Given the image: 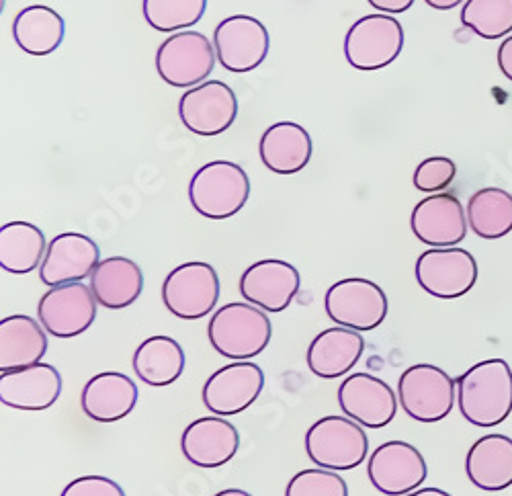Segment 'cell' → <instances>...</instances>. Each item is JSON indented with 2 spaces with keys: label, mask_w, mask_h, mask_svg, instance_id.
<instances>
[{
  "label": "cell",
  "mask_w": 512,
  "mask_h": 496,
  "mask_svg": "<svg viewBox=\"0 0 512 496\" xmlns=\"http://www.w3.org/2000/svg\"><path fill=\"white\" fill-rule=\"evenodd\" d=\"M207 337L222 357L248 361L261 355L273 337V324L265 310L248 302H232L213 312Z\"/></svg>",
  "instance_id": "7a4b0ae2"
},
{
  "label": "cell",
  "mask_w": 512,
  "mask_h": 496,
  "mask_svg": "<svg viewBox=\"0 0 512 496\" xmlns=\"http://www.w3.org/2000/svg\"><path fill=\"white\" fill-rule=\"evenodd\" d=\"M463 27L484 39H500L512 33V0H465Z\"/></svg>",
  "instance_id": "1f68e13d"
},
{
  "label": "cell",
  "mask_w": 512,
  "mask_h": 496,
  "mask_svg": "<svg viewBox=\"0 0 512 496\" xmlns=\"http://www.w3.org/2000/svg\"><path fill=\"white\" fill-rule=\"evenodd\" d=\"M461 417L482 429L504 423L512 412V369L504 359H486L457 378Z\"/></svg>",
  "instance_id": "6da1fadb"
},
{
  "label": "cell",
  "mask_w": 512,
  "mask_h": 496,
  "mask_svg": "<svg viewBox=\"0 0 512 496\" xmlns=\"http://www.w3.org/2000/svg\"><path fill=\"white\" fill-rule=\"evenodd\" d=\"M467 214L451 193H433L416 203L410 216L414 236L433 248H449L465 240Z\"/></svg>",
  "instance_id": "ac0fdd59"
},
{
  "label": "cell",
  "mask_w": 512,
  "mask_h": 496,
  "mask_svg": "<svg viewBox=\"0 0 512 496\" xmlns=\"http://www.w3.org/2000/svg\"><path fill=\"white\" fill-rule=\"evenodd\" d=\"M398 402L418 423H439L451 415L457 402V380L431 363L408 367L398 382Z\"/></svg>",
  "instance_id": "277c9868"
},
{
  "label": "cell",
  "mask_w": 512,
  "mask_h": 496,
  "mask_svg": "<svg viewBox=\"0 0 512 496\" xmlns=\"http://www.w3.org/2000/svg\"><path fill=\"white\" fill-rule=\"evenodd\" d=\"M48 353V330L23 314L0 320V374L41 363Z\"/></svg>",
  "instance_id": "cb8c5ba5"
},
{
  "label": "cell",
  "mask_w": 512,
  "mask_h": 496,
  "mask_svg": "<svg viewBox=\"0 0 512 496\" xmlns=\"http://www.w3.org/2000/svg\"><path fill=\"white\" fill-rule=\"evenodd\" d=\"M404 496H453V494H449L447 490H441V488H420V490H414Z\"/></svg>",
  "instance_id": "ab89813d"
},
{
  "label": "cell",
  "mask_w": 512,
  "mask_h": 496,
  "mask_svg": "<svg viewBox=\"0 0 512 496\" xmlns=\"http://www.w3.org/2000/svg\"><path fill=\"white\" fill-rule=\"evenodd\" d=\"M418 285L439 300H457L472 292L478 281V263L465 248H431L414 267Z\"/></svg>",
  "instance_id": "30bf717a"
},
{
  "label": "cell",
  "mask_w": 512,
  "mask_h": 496,
  "mask_svg": "<svg viewBox=\"0 0 512 496\" xmlns=\"http://www.w3.org/2000/svg\"><path fill=\"white\" fill-rule=\"evenodd\" d=\"M498 68L512 82V35H508L498 48Z\"/></svg>",
  "instance_id": "74e56055"
},
{
  "label": "cell",
  "mask_w": 512,
  "mask_h": 496,
  "mask_svg": "<svg viewBox=\"0 0 512 496\" xmlns=\"http://www.w3.org/2000/svg\"><path fill=\"white\" fill-rule=\"evenodd\" d=\"M138 386L119 371H105L91 378L82 388L80 406L97 423H115L132 415L138 404Z\"/></svg>",
  "instance_id": "7402d4cb"
},
{
  "label": "cell",
  "mask_w": 512,
  "mask_h": 496,
  "mask_svg": "<svg viewBox=\"0 0 512 496\" xmlns=\"http://www.w3.org/2000/svg\"><path fill=\"white\" fill-rule=\"evenodd\" d=\"M240 449L238 429L222 417L193 421L181 437V451L189 464L205 470L222 468L236 458Z\"/></svg>",
  "instance_id": "ffe728a7"
},
{
  "label": "cell",
  "mask_w": 512,
  "mask_h": 496,
  "mask_svg": "<svg viewBox=\"0 0 512 496\" xmlns=\"http://www.w3.org/2000/svg\"><path fill=\"white\" fill-rule=\"evenodd\" d=\"M314 146L306 128L293 121H279L267 128L259 154L265 167L277 175H295L308 167Z\"/></svg>",
  "instance_id": "484cf974"
},
{
  "label": "cell",
  "mask_w": 512,
  "mask_h": 496,
  "mask_svg": "<svg viewBox=\"0 0 512 496\" xmlns=\"http://www.w3.org/2000/svg\"><path fill=\"white\" fill-rule=\"evenodd\" d=\"M207 11V0H144L146 23L162 33L191 29Z\"/></svg>",
  "instance_id": "d6a6232c"
},
{
  "label": "cell",
  "mask_w": 512,
  "mask_h": 496,
  "mask_svg": "<svg viewBox=\"0 0 512 496\" xmlns=\"http://www.w3.org/2000/svg\"><path fill=\"white\" fill-rule=\"evenodd\" d=\"M302 277L291 263L281 259H263L250 265L240 277L242 298L271 314H279L300 294Z\"/></svg>",
  "instance_id": "2e32d148"
},
{
  "label": "cell",
  "mask_w": 512,
  "mask_h": 496,
  "mask_svg": "<svg viewBox=\"0 0 512 496\" xmlns=\"http://www.w3.org/2000/svg\"><path fill=\"white\" fill-rule=\"evenodd\" d=\"M48 253L46 234L29 222H9L0 228V267L13 275H27L41 267Z\"/></svg>",
  "instance_id": "f546056e"
},
{
  "label": "cell",
  "mask_w": 512,
  "mask_h": 496,
  "mask_svg": "<svg viewBox=\"0 0 512 496\" xmlns=\"http://www.w3.org/2000/svg\"><path fill=\"white\" fill-rule=\"evenodd\" d=\"M285 496H349V486L336 472L314 468L295 474L287 482Z\"/></svg>",
  "instance_id": "836d02e7"
},
{
  "label": "cell",
  "mask_w": 512,
  "mask_h": 496,
  "mask_svg": "<svg viewBox=\"0 0 512 496\" xmlns=\"http://www.w3.org/2000/svg\"><path fill=\"white\" fill-rule=\"evenodd\" d=\"M404 50L402 23L383 13L361 17L347 31L345 58L357 70H381L398 60Z\"/></svg>",
  "instance_id": "9c48e42d"
},
{
  "label": "cell",
  "mask_w": 512,
  "mask_h": 496,
  "mask_svg": "<svg viewBox=\"0 0 512 496\" xmlns=\"http://www.w3.org/2000/svg\"><path fill=\"white\" fill-rule=\"evenodd\" d=\"M265 371L252 361H234L220 367L201 390L203 404L216 417H234L261 396Z\"/></svg>",
  "instance_id": "4fadbf2b"
},
{
  "label": "cell",
  "mask_w": 512,
  "mask_h": 496,
  "mask_svg": "<svg viewBox=\"0 0 512 496\" xmlns=\"http://www.w3.org/2000/svg\"><path fill=\"white\" fill-rule=\"evenodd\" d=\"M216 48L199 31H179L156 50V72L170 87L193 89L216 68Z\"/></svg>",
  "instance_id": "8992f818"
},
{
  "label": "cell",
  "mask_w": 512,
  "mask_h": 496,
  "mask_svg": "<svg viewBox=\"0 0 512 496\" xmlns=\"http://www.w3.org/2000/svg\"><path fill=\"white\" fill-rule=\"evenodd\" d=\"M62 386L54 365L35 363L0 376V402L17 410H48L58 402Z\"/></svg>",
  "instance_id": "44dd1931"
},
{
  "label": "cell",
  "mask_w": 512,
  "mask_h": 496,
  "mask_svg": "<svg viewBox=\"0 0 512 496\" xmlns=\"http://www.w3.org/2000/svg\"><path fill=\"white\" fill-rule=\"evenodd\" d=\"M365 351V339L359 330L334 326L326 328L312 341L306 353L308 367L322 380H336L347 376Z\"/></svg>",
  "instance_id": "603a6c76"
},
{
  "label": "cell",
  "mask_w": 512,
  "mask_h": 496,
  "mask_svg": "<svg viewBox=\"0 0 512 496\" xmlns=\"http://www.w3.org/2000/svg\"><path fill=\"white\" fill-rule=\"evenodd\" d=\"M183 126L197 136H218L234 126L238 97L222 80H205L179 101Z\"/></svg>",
  "instance_id": "5bb4252c"
},
{
  "label": "cell",
  "mask_w": 512,
  "mask_h": 496,
  "mask_svg": "<svg viewBox=\"0 0 512 496\" xmlns=\"http://www.w3.org/2000/svg\"><path fill=\"white\" fill-rule=\"evenodd\" d=\"M424 3L435 11H451V9H457L459 5H463L465 0H424Z\"/></svg>",
  "instance_id": "f35d334b"
},
{
  "label": "cell",
  "mask_w": 512,
  "mask_h": 496,
  "mask_svg": "<svg viewBox=\"0 0 512 496\" xmlns=\"http://www.w3.org/2000/svg\"><path fill=\"white\" fill-rule=\"evenodd\" d=\"M99 263L101 251L91 236L64 232L48 244L46 259L39 267V279L48 287L76 283L91 277Z\"/></svg>",
  "instance_id": "d6986e66"
},
{
  "label": "cell",
  "mask_w": 512,
  "mask_h": 496,
  "mask_svg": "<svg viewBox=\"0 0 512 496\" xmlns=\"http://www.w3.org/2000/svg\"><path fill=\"white\" fill-rule=\"evenodd\" d=\"M324 308L336 326L369 333L386 320L390 302L377 283L363 277H349L330 285Z\"/></svg>",
  "instance_id": "52a82bcc"
},
{
  "label": "cell",
  "mask_w": 512,
  "mask_h": 496,
  "mask_svg": "<svg viewBox=\"0 0 512 496\" xmlns=\"http://www.w3.org/2000/svg\"><path fill=\"white\" fill-rule=\"evenodd\" d=\"M250 197L246 171L230 160H213L189 181V201L193 210L207 220H228L236 216Z\"/></svg>",
  "instance_id": "3957f363"
},
{
  "label": "cell",
  "mask_w": 512,
  "mask_h": 496,
  "mask_svg": "<svg viewBox=\"0 0 512 496\" xmlns=\"http://www.w3.org/2000/svg\"><path fill=\"white\" fill-rule=\"evenodd\" d=\"M134 371L140 382L152 388L175 384L185 371L187 357L179 341L173 337L156 335L146 339L134 353Z\"/></svg>",
  "instance_id": "83f0119b"
},
{
  "label": "cell",
  "mask_w": 512,
  "mask_h": 496,
  "mask_svg": "<svg viewBox=\"0 0 512 496\" xmlns=\"http://www.w3.org/2000/svg\"><path fill=\"white\" fill-rule=\"evenodd\" d=\"M367 476L375 490L386 496H404L429 476L422 453L406 441L381 443L369 458Z\"/></svg>",
  "instance_id": "9a60e30c"
},
{
  "label": "cell",
  "mask_w": 512,
  "mask_h": 496,
  "mask_svg": "<svg viewBox=\"0 0 512 496\" xmlns=\"http://www.w3.org/2000/svg\"><path fill=\"white\" fill-rule=\"evenodd\" d=\"M369 451V437L359 423L349 417H324L306 433V453L312 464L347 472L361 466Z\"/></svg>",
  "instance_id": "5b68a950"
},
{
  "label": "cell",
  "mask_w": 512,
  "mask_h": 496,
  "mask_svg": "<svg viewBox=\"0 0 512 496\" xmlns=\"http://www.w3.org/2000/svg\"><path fill=\"white\" fill-rule=\"evenodd\" d=\"M367 3L379 13H406L412 9L414 0H367Z\"/></svg>",
  "instance_id": "8d00e7d4"
},
{
  "label": "cell",
  "mask_w": 512,
  "mask_h": 496,
  "mask_svg": "<svg viewBox=\"0 0 512 496\" xmlns=\"http://www.w3.org/2000/svg\"><path fill=\"white\" fill-rule=\"evenodd\" d=\"M220 277L209 263H183L170 271L162 283L166 310L181 320H199L220 302Z\"/></svg>",
  "instance_id": "ba28073f"
},
{
  "label": "cell",
  "mask_w": 512,
  "mask_h": 496,
  "mask_svg": "<svg viewBox=\"0 0 512 496\" xmlns=\"http://www.w3.org/2000/svg\"><path fill=\"white\" fill-rule=\"evenodd\" d=\"M213 496H252V494L246 490H240V488H228V490H222Z\"/></svg>",
  "instance_id": "60d3db41"
},
{
  "label": "cell",
  "mask_w": 512,
  "mask_h": 496,
  "mask_svg": "<svg viewBox=\"0 0 512 496\" xmlns=\"http://www.w3.org/2000/svg\"><path fill=\"white\" fill-rule=\"evenodd\" d=\"M66 23L50 7L33 5L23 9L13 21L15 44L31 56H50L64 41Z\"/></svg>",
  "instance_id": "f1b7e54d"
},
{
  "label": "cell",
  "mask_w": 512,
  "mask_h": 496,
  "mask_svg": "<svg viewBox=\"0 0 512 496\" xmlns=\"http://www.w3.org/2000/svg\"><path fill=\"white\" fill-rule=\"evenodd\" d=\"M91 289L103 308L123 310L140 300L144 292V273L132 259L109 257L93 271Z\"/></svg>",
  "instance_id": "4316f807"
},
{
  "label": "cell",
  "mask_w": 512,
  "mask_h": 496,
  "mask_svg": "<svg viewBox=\"0 0 512 496\" xmlns=\"http://www.w3.org/2000/svg\"><path fill=\"white\" fill-rule=\"evenodd\" d=\"M213 48H216L218 62L226 70L246 74L267 60L271 37L259 19L232 15L218 23L213 31Z\"/></svg>",
  "instance_id": "7c38bea8"
},
{
  "label": "cell",
  "mask_w": 512,
  "mask_h": 496,
  "mask_svg": "<svg viewBox=\"0 0 512 496\" xmlns=\"http://www.w3.org/2000/svg\"><path fill=\"white\" fill-rule=\"evenodd\" d=\"M60 496H125V490L107 476H82L72 480Z\"/></svg>",
  "instance_id": "d590c367"
},
{
  "label": "cell",
  "mask_w": 512,
  "mask_h": 496,
  "mask_svg": "<svg viewBox=\"0 0 512 496\" xmlns=\"http://www.w3.org/2000/svg\"><path fill=\"white\" fill-rule=\"evenodd\" d=\"M97 298L89 285L80 281L50 287L37 304V318L56 339H74L93 326Z\"/></svg>",
  "instance_id": "8fae6325"
},
{
  "label": "cell",
  "mask_w": 512,
  "mask_h": 496,
  "mask_svg": "<svg viewBox=\"0 0 512 496\" xmlns=\"http://www.w3.org/2000/svg\"><path fill=\"white\" fill-rule=\"evenodd\" d=\"M465 474L469 482L486 492L512 486V439L500 433L480 437L467 451Z\"/></svg>",
  "instance_id": "d4e9b609"
},
{
  "label": "cell",
  "mask_w": 512,
  "mask_h": 496,
  "mask_svg": "<svg viewBox=\"0 0 512 496\" xmlns=\"http://www.w3.org/2000/svg\"><path fill=\"white\" fill-rule=\"evenodd\" d=\"M455 175L457 167L451 158L431 156L418 164L412 183L422 193H441L455 181Z\"/></svg>",
  "instance_id": "e575fe53"
},
{
  "label": "cell",
  "mask_w": 512,
  "mask_h": 496,
  "mask_svg": "<svg viewBox=\"0 0 512 496\" xmlns=\"http://www.w3.org/2000/svg\"><path fill=\"white\" fill-rule=\"evenodd\" d=\"M467 224L476 236L498 240L512 232V195L500 187H484L467 201Z\"/></svg>",
  "instance_id": "4dcf8cb0"
},
{
  "label": "cell",
  "mask_w": 512,
  "mask_h": 496,
  "mask_svg": "<svg viewBox=\"0 0 512 496\" xmlns=\"http://www.w3.org/2000/svg\"><path fill=\"white\" fill-rule=\"evenodd\" d=\"M338 406L345 417L367 429H383L398 412L394 390L375 376L353 374L338 388Z\"/></svg>",
  "instance_id": "e0dca14e"
}]
</instances>
